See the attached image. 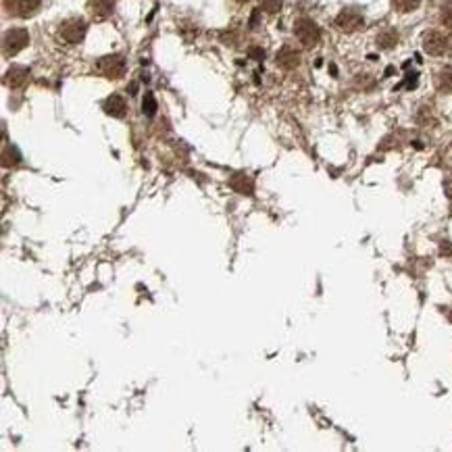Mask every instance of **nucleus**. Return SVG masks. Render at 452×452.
I'll list each match as a JSON object with an SVG mask.
<instances>
[{"label":"nucleus","mask_w":452,"mask_h":452,"mask_svg":"<svg viewBox=\"0 0 452 452\" xmlns=\"http://www.w3.org/2000/svg\"><path fill=\"white\" fill-rule=\"evenodd\" d=\"M229 186L240 194H252V182L244 173H236L229 182Z\"/></svg>","instance_id":"nucleus-12"},{"label":"nucleus","mask_w":452,"mask_h":452,"mask_svg":"<svg viewBox=\"0 0 452 452\" xmlns=\"http://www.w3.org/2000/svg\"><path fill=\"white\" fill-rule=\"evenodd\" d=\"M3 3L7 13H11L13 17H30L38 11L42 0H3Z\"/></svg>","instance_id":"nucleus-6"},{"label":"nucleus","mask_w":452,"mask_h":452,"mask_svg":"<svg viewBox=\"0 0 452 452\" xmlns=\"http://www.w3.org/2000/svg\"><path fill=\"white\" fill-rule=\"evenodd\" d=\"M236 3H240V5H244V3H248V0H236Z\"/></svg>","instance_id":"nucleus-21"},{"label":"nucleus","mask_w":452,"mask_h":452,"mask_svg":"<svg viewBox=\"0 0 452 452\" xmlns=\"http://www.w3.org/2000/svg\"><path fill=\"white\" fill-rule=\"evenodd\" d=\"M277 65L281 67V69H288V71H292V69H296L298 65H300V53L298 51H294L292 46H284L279 53H277Z\"/></svg>","instance_id":"nucleus-10"},{"label":"nucleus","mask_w":452,"mask_h":452,"mask_svg":"<svg viewBox=\"0 0 452 452\" xmlns=\"http://www.w3.org/2000/svg\"><path fill=\"white\" fill-rule=\"evenodd\" d=\"M294 34L298 38V42L304 46V49H313L319 44V38H321V30L315 21L302 17L294 24Z\"/></svg>","instance_id":"nucleus-2"},{"label":"nucleus","mask_w":452,"mask_h":452,"mask_svg":"<svg viewBox=\"0 0 452 452\" xmlns=\"http://www.w3.org/2000/svg\"><path fill=\"white\" fill-rule=\"evenodd\" d=\"M259 3H261V9L269 15H275L281 9V0H259Z\"/></svg>","instance_id":"nucleus-18"},{"label":"nucleus","mask_w":452,"mask_h":452,"mask_svg":"<svg viewBox=\"0 0 452 452\" xmlns=\"http://www.w3.org/2000/svg\"><path fill=\"white\" fill-rule=\"evenodd\" d=\"M392 5L398 13H410L421 5V0H392Z\"/></svg>","instance_id":"nucleus-16"},{"label":"nucleus","mask_w":452,"mask_h":452,"mask_svg":"<svg viewBox=\"0 0 452 452\" xmlns=\"http://www.w3.org/2000/svg\"><path fill=\"white\" fill-rule=\"evenodd\" d=\"M28 82H30V69L24 65H13L5 73V86L11 90H21Z\"/></svg>","instance_id":"nucleus-8"},{"label":"nucleus","mask_w":452,"mask_h":452,"mask_svg":"<svg viewBox=\"0 0 452 452\" xmlns=\"http://www.w3.org/2000/svg\"><path fill=\"white\" fill-rule=\"evenodd\" d=\"M437 90L442 92H452V67H444L437 73Z\"/></svg>","instance_id":"nucleus-14"},{"label":"nucleus","mask_w":452,"mask_h":452,"mask_svg":"<svg viewBox=\"0 0 452 452\" xmlns=\"http://www.w3.org/2000/svg\"><path fill=\"white\" fill-rule=\"evenodd\" d=\"M396 42H398V34L394 30H385L377 36V44L381 49H392V46H396Z\"/></svg>","instance_id":"nucleus-15"},{"label":"nucleus","mask_w":452,"mask_h":452,"mask_svg":"<svg viewBox=\"0 0 452 452\" xmlns=\"http://www.w3.org/2000/svg\"><path fill=\"white\" fill-rule=\"evenodd\" d=\"M103 109H105L107 115L117 117V119H123L125 113H128V103L123 101V96H119V94H111V96L105 101Z\"/></svg>","instance_id":"nucleus-9"},{"label":"nucleus","mask_w":452,"mask_h":452,"mask_svg":"<svg viewBox=\"0 0 452 452\" xmlns=\"http://www.w3.org/2000/svg\"><path fill=\"white\" fill-rule=\"evenodd\" d=\"M115 0H88V11L94 19H107L113 13Z\"/></svg>","instance_id":"nucleus-11"},{"label":"nucleus","mask_w":452,"mask_h":452,"mask_svg":"<svg viewBox=\"0 0 452 452\" xmlns=\"http://www.w3.org/2000/svg\"><path fill=\"white\" fill-rule=\"evenodd\" d=\"M250 57H254V59H263V51H261V49H250Z\"/></svg>","instance_id":"nucleus-20"},{"label":"nucleus","mask_w":452,"mask_h":452,"mask_svg":"<svg viewBox=\"0 0 452 452\" xmlns=\"http://www.w3.org/2000/svg\"><path fill=\"white\" fill-rule=\"evenodd\" d=\"M96 71L107 80H119L125 73V59L121 55H107L101 57L96 63Z\"/></svg>","instance_id":"nucleus-3"},{"label":"nucleus","mask_w":452,"mask_h":452,"mask_svg":"<svg viewBox=\"0 0 452 452\" xmlns=\"http://www.w3.org/2000/svg\"><path fill=\"white\" fill-rule=\"evenodd\" d=\"M86 21L80 19V17H71V19H65L59 28V36L67 42V44H80L86 36Z\"/></svg>","instance_id":"nucleus-4"},{"label":"nucleus","mask_w":452,"mask_h":452,"mask_svg":"<svg viewBox=\"0 0 452 452\" xmlns=\"http://www.w3.org/2000/svg\"><path fill=\"white\" fill-rule=\"evenodd\" d=\"M442 21H444L448 28H452V0L442 7Z\"/></svg>","instance_id":"nucleus-19"},{"label":"nucleus","mask_w":452,"mask_h":452,"mask_svg":"<svg viewBox=\"0 0 452 452\" xmlns=\"http://www.w3.org/2000/svg\"><path fill=\"white\" fill-rule=\"evenodd\" d=\"M30 44V34L26 28H13L3 36V53L5 57H15Z\"/></svg>","instance_id":"nucleus-1"},{"label":"nucleus","mask_w":452,"mask_h":452,"mask_svg":"<svg viewBox=\"0 0 452 452\" xmlns=\"http://www.w3.org/2000/svg\"><path fill=\"white\" fill-rule=\"evenodd\" d=\"M336 26H338V30H342L346 34H352V32H356V30H360L365 26V17L356 9H344V11L338 13Z\"/></svg>","instance_id":"nucleus-5"},{"label":"nucleus","mask_w":452,"mask_h":452,"mask_svg":"<svg viewBox=\"0 0 452 452\" xmlns=\"http://www.w3.org/2000/svg\"><path fill=\"white\" fill-rule=\"evenodd\" d=\"M423 51L431 57H442L448 51V38L442 32H427L423 36Z\"/></svg>","instance_id":"nucleus-7"},{"label":"nucleus","mask_w":452,"mask_h":452,"mask_svg":"<svg viewBox=\"0 0 452 452\" xmlns=\"http://www.w3.org/2000/svg\"><path fill=\"white\" fill-rule=\"evenodd\" d=\"M142 113H144L146 117H155V113H157V101H155V94H153V92H146V94H144Z\"/></svg>","instance_id":"nucleus-17"},{"label":"nucleus","mask_w":452,"mask_h":452,"mask_svg":"<svg viewBox=\"0 0 452 452\" xmlns=\"http://www.w3.org/2000/svg\"><path fill=\"white\" fill-rule=\"evenodd\" d=\"M19 163H21V155L17 153V148L5 144V150H3V165H5V167H15V165H19Z\"/></svg>","instance_id":"nucleus-13"}]
</instances>
